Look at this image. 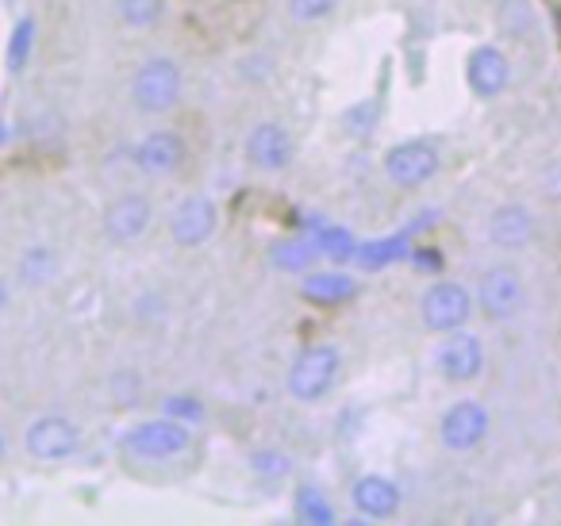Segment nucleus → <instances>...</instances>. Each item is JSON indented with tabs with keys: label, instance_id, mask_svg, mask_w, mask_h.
<instances>
[{
	"label": "nucleus",
	"instance_id": "4be33fe9",
	"mask_svg": "<svg viewBox=\"0 0 561 526\" xmlns=\"http://www.w3.org/2000/svg\"><path fill=\"white\" fill-rule=\"evenodd\" d=\"M408 235L412 231H400V235H392V239H377V242H366V247L358 250V265H366V270H381V265H389L392 258H400L404 254V242H408Z\"/></svg>",
	"mask_w": 561,
	"mask_h": 526
},
{
	"label": "nucleus",
	"instance_id": "1a4fd4ad",
	"mask_svg": "<svg viewBox=\"0 0 561 526\" xmlns=\"http://www.w3.org/2000/svg\"><path fill=\"white\" fill-rule=\"evenodd\" d=\"M24 446L35 461H66V457L78 454L81 431H78V423H70V419H62V415H43L27 426Z\"/></svg>",
	"mask_w": 561,
	"mask_h": 526
},
{
	"label": "nucleus",
	"instance_id": "f257e3e1",
	"mask_svg": "<svg viewBox=\"0 0 561 526\" xmlns=\"http://www.w3.org/2000/svg\"><path fill=\"white\" fill-rule=\"evenodd\" d=\"M188 446H193V431L173 415L150 419L124 434V449L139 461H170V457L188 454Z\"/></svg>",
	"mask_w": 561,
	"mask_h": 526
},
{
	"label": "nucleus",
	"instance_id": "7ed1b4c3",
	"mask_svg": "<svg viewBox=\"0 0 561 526\" xmlns=\"http://www.w3.org/2000/svg\"><path fill=\"white\" fill-rule=\"evenodd\" d=\"M339 365H343V354L335 346H308L297 354L289 369V392L293 400L300 403H316L320 396L331 392L339 377Z\"/></svg>",
	"mask_w": 561,
	"mask_h": 526
},
{
	"label": "nucleus",
	"instance_id": "f3484780",
	"mask_svg": "<svg viewBox=\"0 0 561 526\" xmlns=\"http://www.w3.org/2000/svg\"><path fill=\"white\" fill-rule=\"evenodd\" d=\"M300 296L312 304H323V308H339V304L354 300L358 296V281L343 270H328V273H308L300 281Z\"/></svg>",
	"mask_w": 561,
	"mask_h": 526
},
{
	"label": "nucleus",
	"instance_id": "6e6552de",
	"mask_svg": "<svg viewBox=\"0 0 561 526\" xmlns=\"http://www.w3.org/2000/svg\"><path fill=\"white\" fill-rule=\"evenodd\" d=\"M438 165H443V155H438L431 142L412 139V142H400V147H392L389 155H385V178L400 188H420L435 178Z\"/></svg>",
	"mask_w": 561,
	"mask_h": 526
},
{
	"label": "nucleus",
	"instance_id": "9d476101",
	"mask_svg": "<svg viewBox=\"0 0 561 526\" xmlns=\"http://www.w3.org/2000/svg\"><path fill=\"white\" fill-rule=\"evenodd\" d=\"M216 231V204L208 196H188L173 208L170 235L178 247H204Z\"/></svg>",
	"mask_w": 561,
	"mask_h": 526
},
{
	"label": "nucleus",
	"instance_id": "20e7f679",
	"mask_svg": "<svg viewBox=\"0 0 561 526\" xmlns=\"http://www.w3.org/2000/svg\"><path fill=\"white\" fill-rule=\"evenodd\" d=\"M181 96V70L170 58H147L131 78V101L150 116H162Z\"/></svg>",
	"mask_w": 561,
	"mask_h": 526
},
{
	"label": "nucleus",
	"instance_id": "b1692460",
	"mask_svg": "<svg viewBox=\"0 0 561 526\" xmlns=\"http://www.w3.org/2000/svg\"><path fill=\"white\" fill-rule=\"evenodd\" d=\"M250 469L262 480H285L293 472V461L280 449H257V454H250Z\"/></svg>",
	"mask_w": 561,
	"mask_h": 526
},
{
	"label": "nucleus",
	"instance_id": "cd10ccee",
	"mask_svg": "<svg viewBox=\"0 0 561 526\" xmlns=\"http://www.w3.org/2000/svg\"><path fill=\"white\" fill-rule=\"evenodd\" d=\"M4 304H9V285L0 281V311H4Z\"/></svg>",
	"mask_w": 561,
	"mask_h": 526
},
{
	"label": "nucleus",
	"instance_id": "dca6fc26",
	"mask_svg": "<svg viewBox=\"0 0 561 526\" xmlns=\"http://www.w3.org/2000/svg\"><path fill=\"white\" fill-rule=\"evenodd\" d=\"M351 500L358 507V515L366 518H392L400 511V488L389 477H362L354 480Z\"/></svg>",
	"mask_w": 561,
	"mask_h": 526
},
{
	"label": "nucleus",
	"instance_id": "423d86ee",
	"mask_svg": "<svg viewBox=\"0 0 561 526\" xmlns=\"http://www.w3.org/2000/svg\"><path fill=\"white\" fill-rule=\"evenodd\" d=\"M489 431H492V415L481 400L450 403V408L443 411V419H438V438H443V446L454 449V454L477 449L489 438Z\"/></svg>",
	"mask_w": 561,
	"mask_h": 526
},
{
	"label": "nucleus",
	"instance_id": "39448f33",
	"mask_svg": "<svg viewBox=\"0 0 561 526\" xmlns=\"http://www.w3.org/2000/svg\"><path fill=\"white\" fill-rule=\"evenodd\" d=\"M420 316H423V327L435 334H450V331H461L473 316V296H469L466 285L458 281H438L423 293L420 300Z\"/></svg>",
	"mask_w": 561,
	"mask_h": 526
},
{
	"label": "nucleus",
	"instance_id": "c756f323",
	"mask_svg": "<svg viewBox=\"0 0 561 526\" xmlns=\"http://www.w3.org/2000/svg\"><path fill=\"white\" fill-rule=\"evenodd\" d=\"M0 142H4V127H0Z\"/></svg>",
	"mask_w": 561,
	"mask_h": 526
},
{
	"label": "nucleus",
	"instance_id": "6ab92c4d",
	"mask_svg": "<svg viewBox=\"0 0 561 526\" xmlns=\"http://www.w3.org/2000/svg\"><path fill=\"white\" fill-rule=\"evenodd\" d=\"M273 265L277 270H289V273H305L308 265L320 258V247H316L312 235H305V239H289V242H277L273 247Z\"/></svg>",
	"mask_w": 561,
	"mask_h": 526
},
{
	"label": "nucleus",
	"instance_id": "4468645a",
	"mask_svg": "<svg viewBox=\"0 0 561 526\" xmlns=\"http://www.w3.org/2000/svg\"><path fill=\"white\" fill-rule=\"evenodd\" d=\"M181 162H185V142L173 132H150V135H142L139 147H135V165H139L142 173H150V178H165V173H173Z\"/></svg>",
	"mask_w": 561,
	"mask_h": 526
},
{
	"label": "nucleus",
	"instance_id": "5701e85b",
	"mask_svg": "<svg viewBox=\"0 0 561 526\" xmlns=\"http://www.w3.org/2000/svg\"><path fill=\"white\" fill-rule=\"evenodd\" d=\"M35 50V20H20L9 35V70H24Z\"/></svg>",
	"mask_w": 561,
	"mask_h": 526
},
{
	"label": "nucleus",
	"instance_id": "a878e982",
	"mask_svg": "<svg viewBox=\"0 0 561 526\" xmlns=\"http://www.w3.org/2000/svg\"><path fill=\"white\" fill-rule=\"evenodd\" d=\"M119 16L131 27H147L158 16V0H119Z\"/></svg>",
	"mask_w": 561,
	"mask_h": 526
},
{
	"label": "nucleus",
	"instance_id": "9b49d317",
	"mask_svg": "<svg viewBox=\"0 0 561 526\" xmlns=\"http://www.w3.org/2000/svg\"><path fill=\"white\" fill-rule=\"evenodd\" d=\"M466 81L481 101H492L512 81V62H507V55L500 47H477L466 62Z\"/></svg>",
	"mask_w": 561,
	"mask_h": 526
},
{
	"label": "nucleus",
	"instance_id": "a211bd4d",
	"mask_svg": "<svg viewBox=\"0 0 561 526\" xmlns=\"http://www.w3.org/2000/svg\"><path fill=\"white\" fill-rule=\"evenodd\" d=\"M308 235L316 239V247H320L323 258L346 262V258L358 254V242H354V235L346 231V227H328V224H320V219H312V224H308Z\"/></svg>",
	"mask_w": 561,
	"mask_h": 526
},
{
	"label": "nucleus",
	"instance_id": "412c9836",
	"mask_svg": "<svg viewBox=\"0 0 561 526\" xmlns=\"http://www.w3.org/2000/svg\"><path fill=\"white\" fill-rule=\"evenodd\" d=\"M297 515L305 518V523H312V526H335L339 523L331 500L323 492H316V488H300V492H297Z\"/></svg>",
	"mask_w": 561,
	"mask_h": 526
},
{
	"label": "nucleus",
	"instance_id": "f03ea898",
	"mask_svg": "<svg viewBox=\"0 0 561 526\" xmlns=\"http://www.w3.org/2000/svg\"><path fill=\"white\" fill-rule=\"evenodd\" d=\"M477 308L492 323H512L527 308V285L512 265H489L477 281Z\"/></svg>",
	"mask_w": 561,
	"mask_h": 526
},
{
	"label": "nucleus",
	"instance_id": "bb28decb",
	"mask_svg": "<svg viewBox=\"0 0 561 526\" xmlns=\"http://www.w3.org/2000/svg\"><path fill=\"white\" fill-rule=\"evenodd\" d=\"M165 415L181 419V423H193V419H201V403L193 400V396H170V403H165Z\"/></svg>",
	"mask_w": 561,
	"mask_h": 526
},
{
	"label": "nucleus",
	"instance_id": "393cba45",
	"mask_svg": "<svg viewBox=\"0 0 561 526\" xmlns=\"http://www.w3.org/2000/svg\"><path fill=\"white\" fill-rule=\"evenodd\" d=\"M339 9V0H289V12L297 24H320Z\"/></svg>",
	"mask_w": 561,
	"mask_h": 526
},
{
	"label": "nucleus",
	"instance_id": "2eb2a0df",
	"mask_svg": "<svg viewBox=\"0 0 561 526\" xmlns=\"http://www.w3.org/2000/svg\"><path fill=\"white\" fill-rule=\"evenodd\" d=\"M150 224V201L147 196H119L108 211H104V231L112 242H135Z\"/></svg>",
	"mask_w": 561,
	"mask_h": 526
},
{
	"label": "nucleus",
	"instance_id": "c85d7f7f",
	"mask_svg": "<svg viewBox=\"0 0 561 526\" xmlns=\"http://www.w3.org/2000/svg\"><path fill=\"white\" fill-rule=\"evenodd\" d=\"M0 457H4V438H0Z\"/></svg>",
	"mask_w": 561,
	"mask_h": 526
},
{
	"label": "nucleus",
	"instance_id": "aec40b11",
	"mask_svg": "<svg viewBox=\"0 0 561 526\" xmlns=\"http://www.w3.org/2000/svg\"><path fill=\"white\" fill-rule=\"evenodd\" d=\"M55 273H58V254L50 247H32L20 258V281H24V285L39 288V285H47Z\"/></svg>",
	"mask_w": 561,
	"mask_h": 526
},
{
	"label": "nucleus",
	"instance_id": "0eeeda50",
	"mask_svg": "<svg viewBox=\"0 0 561 526\" xmlns=\"http://www.w3.org/2000/svg\"><path fill=\"white\" fill-rule=\"evenodd\" d=\"M435 369L443 373L450 385H469L484 373V342L473 331H450L435 350Z\"/></svg>",
	"mask_w": 561,
	"mask_h": 526
},
{
	"label": "nucleus",
	"instance_id": "ddd939ff",
	"mask_svg": "<svg viewBox=\"0 0 561 526\" xmlns=\"http://www.w3.org/2000/svg\"><path fill=\"white\" fill-rule=\"evenodd\" d=\"M247 158L250 165L265 173H280L293 162V139L280 124H257L254 132L247 135Z\"/></svg>",
	"mask_w": 561,
	"mask_h": 526
},
{
	"label": "nucleus",
	"instance_id": "f8f14e48",
	"mask_svg": "<svg viewBox=\"0 0 561 526\" xmlns=\"http://www.w3.org/2000/svg\"><path fill=\"white\" fill-rule=\"evenodd\" d=\"M489 242L496 250H527L530 239H535V216H530L527 204H500L489 216Z\"/></svg>",
	"mask_w": 561,
	"mask_h": 526
}]
</instances>
